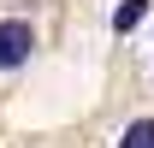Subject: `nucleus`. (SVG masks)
<instances>
[{"label":"nucleus","mask_w":154,"mask_h":148,"mask_svg":"<svg viewBox=\"0 0 154 148\" xmlns=\"http://www.w3.org/2000/svg\"><path fill=\"white\" fill-rule=\"evenodd\" d=\"M36 59V24L30 18H0V71H24Z\"/></svg>","instance_id":"obj_1"},{"label":"nucleus","mask_w":154,"mask_h":148,"mask_svg":"<svg viewBox=\"0 0 154 148\" xmlns=\"http://www.w3.org/2000/svg\"><path fill=\"white\" fill-rule=\"evenodd\" d=\"M113 148H154V119H131V125L119 130Z\"/></svg>","instance_id":"obj_2"},{"label":"nucleus","mask_w":154,"mask_h":148,"mask_svg":"<svg viewBox=\"0 0 154 148\" xmlns=\"http://www.w3.org/2000/svg\"><path fill=\"white\" fill-rule=\"evenodd\" d=\"M142 12H148V0H125V6H119V30H131Z\"/></svg>","instance_id":"obj_3"}]
</instances>
